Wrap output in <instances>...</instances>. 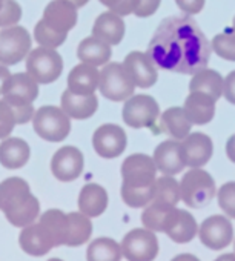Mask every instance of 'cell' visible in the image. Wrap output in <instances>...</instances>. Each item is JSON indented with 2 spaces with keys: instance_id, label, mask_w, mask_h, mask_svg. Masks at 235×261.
<instances>
[{
  "instance_id": "6da1fadb",
  "label": "cell",
  "mask_w": 235,
  "mask_h": 261,
  "mask_svg": "<svg viewBox=\"0 0 235 261\" xmlns=\"http://www.w3.org/2000/svg\"><path fill=\"white\" fill-rule=\"evenodd\" d=\"M211 48L197 22L186 14L168 17L160 23L148 46V54L166 71L195 74L206 68Z\"/></svg>"
},
{
  "instance_id": "7a4b0ae2",
  "label": "cell",
  "mask_w": 235,
  "mask_h": 261,
  "mask_svg": "<svg viewBox=\"0 0 235 261\" xmlns=\"http://www.w3.org/2000/svg\"><path fill=\"white\" fill-rule=\"evenodd\" d=\"M0 211L13 226L25 227L39 217L40 203L31 194L28 181L20 177H10L0 183Z\"/></svg>"
},
{
  "instance_id": "3957f363",
  "label": "cell",
  "mask_w": 235,
  "mask_h": 261,
  "mask_svg": "<svg viewBox=\"0 0 235 261\" xmlns=\"http://www.w3.org/2000/svg\"><path fill=\"white\" fill-rule=\"evenodd\" d=\"M39 95V83L28 72H16L7 82L4 98L20 114L22 124L28 123L36 111L33 101Z\"/></svg>"
},
{
  "instance_id": "277c9868",
  "label": "cell",
  "mask_w": 235,
  "mask_h": 261,
  "mask_svg": "<svg viewBox=\"0 0 235 261\" xmlns=\"http://www.w3.org/2000/svg\"><path fill=\"white\" fill-rule=\"evenodd\" d=\"M36 134L46 142H63L71 133L69 115L57 106H42L33 117Z\"/></svg>"
},
{
  "instance_id": "5b68a950",
  "label": "cell",
  "mask_w": 235,
  "mask_h": 261,
  "mask_svg": "<svg viewBox=\"0 0 235 261\" xmlns=\"http://www.w3.org/2000/svg\"><path fill=\"white\" fill-rule=\"evenodd\" d=\"M215 181L212 175L200 168H191L180 181V195L189 207H203L215 195Z\"/></svg>"
},
{
  "instance_id": "8992f818",
  "label": "cell",
  "mask_w": 235,
  "mask_h": 261,
  "mask_svg": "<svg viewBox=\"0 0 235 261\" xmlns=\"http://www.w3.org/2000/svg\"><path fill=\"white\" fill-rule=\"evenodd\" d=\"M98 89L101 95L111 101H126L134 95L136 83L123 63H106L100 71Z\"/></svg>"
},
{
  "instance_id": "52a82bcc",
  "label": "cell",
  "mask_w": 235,
  "mask_h": 261,
  "mask_svg": "<svg viewBox=\"0 0 235 261\" xmlns=\"http://www.w3.org/2000/svg\"><path fill=\"white\" fill-rule=\"evenodd\" d=\"M157 166L146 154H133L122 165V189H149L157 181Z\"/></svg>"
},
{
  "instance_id": "ba28073f",
  "label": "cell",
  "mask_w": 235,
  "mask_h": 261,
  "mask_svg": "<svg viewBox=\"0 0 235 261\" xmlns=\"http://www.w3.org/2000/svg\"><path fill=\"white\" fill-rule=\"evenodd\" d=\"M63 71V59L56 48L40 46L30 51L27 59V72L42 85L56 82Z\"/></svg>"
},
{
  "instance_id": "9c48e42d",
  "label": "cell",
  "mask_w": 235,
  "mask_h": 261,
  "mask_svg": "<svg viewBox=\"0 0 235 261\" xmlns=\"http://www.w3.org/2000/svg\"><path fill=\"white\" fill-rule=\"evenodd\" d=\"M33 39L23 27H10L0 31V63L13 66L20 63L31 51Z\"/></svg>"
},
{
  "instance_id": "30bf717a",
  "label": "cell",
  "mask_w": 235,
  "mask_h": 261,
  "mask_svg": "<svg viewBox=\"0 0 235 261\" xmlns=\"http://www.w3.org/2000/svg\"><path fill=\"white\" fill-rule=\"evenodd\" d=\"M160 114V106L157 100L146 94L133 95L125 101L123 106V121L134 127H152Z\"/></svg>"
},
{
  "instance_id": "8fae6325",
  "label": "cell",
  "mask_w": 235,
  "mask_h": 261,
  "mask_svg": "<svg viewBox=\"0 0 235 261\" xmlns=\"http://www.w3.org/2000/svg\"><path fill=\"white\" fill-rule=\"evenodd\" d=\"M122 250L128 261H154L159 255V240L151 229H133L125 235Z\"/></svg>"
},
{
  "instance_id": "7c38bea8",
  "label": "cell",
  "mask_w": 235,
  "mask_h": 261,
  "mask_svg": "<svg viewBox=\"0 0 235 261\" xmlns=\"http://www.w3.org/2000/svg\"><path fill=\"white\" fill-rule=\"evenodd\" d=\"M126 133L119 124L106 123L95 129L92 136L94 151L103 159H115L126 149Z\"/></svg>"
},
{
  "instance_id": "4fadbf2b",
  "label": "cell",
  "mask_w": 235,
  "mask_h": 261,
  "mask_svg": "<svg viewBox=\"0 0 235 261\" xmlns=\"http://www.w3.org/2000/svg\"><path fill=\"white\" fill-rule=\"evenodd\" d=\"M198 235L206 247L212 250H221L230 244L233 238V227L227 217L211 215L198 227Z\"/></svg>"
},
{
  "instance_id": "5bb4252c",
  "label": "cell",
  "mask_w": 235,
  "mask_h": 261,
  "mask_svg": "<svg viewBox=\"0 0 235 261\" xmlns=\"http://www.w3.org/2000/svg\"><path fill=\"white\" fill-rule=\"evenodd\" d=\"M83 168H85L83 154L75 146L60 148L51 160V171L54 177L60 181L77 180L82 175Z\"/></svg>"
},
{
  "instance_id": "9a60e30c",
  "label": "cell",
  "mask_w": 235,
  "mask_h": 261,
  "mask_svg": "<svg viewBox=\"0 0 235 261\" xmlns=\"http://www.w3.org/2000/svg\"><path fill=\"white\" fill-rule=\"evenodd\" d=\"M163 232L172 241L185 244L194 240L198 232V226L192 214L183 209L172 207L163 221Z\"/></svg>"
},
{
  "instance_id": "2e32d148",
  "label": "cell",
  "mask_w": 235,
  "mask_h": 261,
  "mask_svg": "<svg viewBox=\"0 0 235 261\" xmlns=\"http://www.w3.org/2000/svg\"><path fill=\"white\" fill-rule=\"evenodd\" d=\"M123 65L137 88H152L159 80L155 63L148 53L133 51L125 57Z\"/></svg>"
},
{
  "instance_id": "e0dca14e",
  "label": "cell",
  "mask_w": 235,
  "mask_h": 261,
  "mask_svg": "<svg viewBox=\"0 0 235 261\" xmlns=\"http://www.w3.org/2000/svg\"><path fill=\"white\" fill-rule=\"evenodd\" d=\"M42 22L60 34H68L77 23V7L68 0H53L43 11Z\"/></svg>"
},
{
  "instance_id": "ac0fdd59",
  "label": "cell",
  "mask_w": 235,
  "mask_h": 261,
  "mask_svg": "<svg viewBox=\"0 0 235 261\" xmlns=\"http://www.w3.org/2000/svg\"><path fill=\"white\" fill-rule=\"evenodd\" d=\"M19 244L22 250L33 256H42L48 253L53 247H56L51 232L40 221L22 227V232L19 235Z\"/></svg>"
},
{
  "instance_id": "d6986e66",
  "label": "cell",
  "mask_w": 235,
  "mask_h": 261,
  "mask_svg": "<svg viewBox=\"0 0 235 261\" xmlns=\"http://www.w3.org/2000/svg\"><path fill=\"white\" fill-rule=\"evenodd\" d=\"M181 152L186 166L201 168L211 160L214 152V145L211 137H207L206 134L194 133L181 140Z\"/></svg>"
},
{
  "instance_id": "ffe728a7",
  "label": "cell",
  "mask_w": 235,
  "mask_h": 261,
  "mask_svg": "<svg viewBox=\"0 0 235 261\" xmlns=\"http://www.w3.org/2000/svg\"><path fill=\"white\" fill-rule=\"evenodd\" d=\"M152 159L155 162L157 169L165 175L180 174L186 166L183 152H181V142L175 140V139L162 142L154 149Z\"/></svg>"
},
{
  "instance_id": "44dd1931",
  "label": "cell",
  "mask_w": 235,
  "mask_h": 261,
  "mask_svg": "<svg viewBox=\"0 0 235 261\" xmlns=\"http://www.w3.org/2000/svg\"><path fill=\"white\" fill-rule=\"evenodd\" d=\"M100 83V71L89 63H80L74 66L68 75V89L74 94L91 95L95 94Z\"/></svg>"
},
{
  "instance_id": "7402d4cb",
  "label": "cell",
  "mask_w": 235,
  "mask_h": 261,
  "mask_svg": "<svg viewBox=\"0 0 235 261\" xmlns=\"http://www.w3.org/2000/svg\"><path fill=\"white\" fill-rule=\"evenodd\" d=\"M92 36L109 45H119L125 37V22L122 16L112 11L101 13L94 22Z\"/></svg>"
},
{
  "instance_id": "603a6c76",
  "label": "cell",
  "mask_w": 235,
  "mask_h": 261,
  "mask_svg": "<svg viewBox=\"0 0 235 261\" xmlns=\"http://www.w3.org/2000/svg\"><path fill=\"white\" fill-rule=\"evenodd\" d=\"M30 145L19 137H8L0 143V165L7 169H20L30 160Z\"/></svg>"
},
{
  "instance_id": "cb8c5ba5",
  "label": "cell",
  "mask_w": 235,
  "mask_h": 261,
  "mask_svg": "<svg viewBox=\"0 0 235 261\" xmlns=\"http://www.w3.org/2000/svg\"><path fill=\"white\" fill-rule=\"evenodd\" d=\"M215 100L204 92H191L185 100V112L192 124H207L215 115Z\"/></svg>"
},
{
  "instance_id": "d4e9b609",
  "label": "cell",
  "mask_w": 235,
  "mask_h": 261,
  "mask_svg": "<svg viewBox=\"0 0 235 261\" xmlns=\"http://www.w3.org/2000/svg\"><path fill=\"white\" fill-rule=\"evenodd\" d=\"M62 109L75 120H85L92 117L98 109V100L95 94L80 95L66 89L62 94Z\"/></svg>"
},
{
  "instance_id": "484cf974",
  "label": "cell",
  "mask_w": 235,
  "mask_h": 261,
  "mask_svg": "<svg viewBox=\"0 0 235 261\" xmlns=\"http://www.w3.org/2000/svg\"><path fill=\"white\" fill-rule=\"evenodd\" d=\"M108 192L103 186L88 183L82 188L79 195V209L82 214L91 217H100L108 207Z\"/></svg>"
},
{
  "instance_id": "4316f807",
  "label": "cell",
  "mask_w": 235,
  "mask_h": 261,
  "mask_svg": "<svg viewBox=\"0 0 235 261\" xmlns=\"http://www.w3.org/2000/svg\"><path fill=\"white\" fill-rule=\"evenodd\" d=\"M160 127H162V130L166 136L181 142L185 137H188L191 134L192 123L188 118V115L185 112V108L174 106V108L166 109L162 114Z\"/></svg>"
},
{
  "instance_id": "83f0119b",
  "label": "cell",
  "mask_w": 235,
  "mask_h": 261,
  "mask_svg": "<svg viewBox=\"0 0 235 261\" xmlns=\"http://www.w3.org/2000/svg\"><path fill=\"white\" fill-rule=\"evenodd\" d=\"M77 57L83 63H89L94 66H105L112 57V49L109 43L91 36L79 43Z\"/></svg>"
},
{
  "instance_id": "f1b7e54d",
  "label": "cell",
  "mask_w": 235,
  "mask_h": 261,
  "mask_svg": "<svg viewBox=\"0 0 235 261\" xmlns=\"http://www.w3.org/2000/svg\"><path fill=\"white\" fill-rule=\"evenodd\" d=\"M224 88V79L214 69L203 68L192 74V79L189 82V91L191 92H204L209 97H212L215 101L221 97Z\"/></svg>"
},
{
  "instance_id": "f546056e",
  "label": "cell",
  "mask_w": 235,
  "mask_h": 261,
  "mask_svg": "<svg viewBox=\"0 0 235 261\" xmlns=\"http://www.w3.org/2000/svg\"><path fill=\"white\" fill-rule=\"evenodd\" d=\"M123 256L122 246L112 238L100 237L91 241L86 250L88 261H120Z\"/></svg>"
},
{
  "instance_id": "4dcf8cb0",
  "label": "cell",
  "mask_w": 235,
  "mask_h": 261,
  "mask_svg": "<svg viewBox=\"0 0 235 261\" xmlns=\"http://www.w3.org/2000/svg\"><path fill=\"white\" fill-rule=\"evenodd\" d=\"M92 233V223L88 215L82 212L68 214V240L66 246L77 247L86 243Z\"/></svg>"
},
{
  "instance_id": "1f68e13d",
  "label": "cell",
  "mask_w": 235,
  "mask_h": 261,
  "mask_svg": "<svg viewBox=\"0 0 235 261\" xmlns=\"http://www.w3.org/2000/svg\"><path fill=\"white\" fill-rule=\"evenodd\" d=\"M51 232L56 246H66L68 240V214L59 209H49L40 215L39 220Z\"/></svg>"
},
{
  "instance_id": "d6a6232c",
  "label": "cell",
  "mask_w": 235,
  "mask_h": 261,
  "mask_svg": "<svg viewBox=\"0 0 235 261\" xmlns=\"http://www.w3.org/2000/svg\"><path fill=\"white\" fill-rule=\"evenodd\" d=\"M180 200H181L180 183L174 178V175H163V177L157 178L152 203L175 207Z\"/></svg>"
},
{
  "instance_id": "836d02e7",
  "label": "cell",
  "mask_w": 235,
  "mask_h": 261,
  "mask_svg": "<svg viewBox=\"0 0 235 261\" xmlns=\"http://www.w3.org/2000/svg\"><path fill=\"white\" fill-rule=\"evenodd\" d=\"M212 51L224 60L235 62V30L226 28L218 33L211 42Z\"/></svg>"
},
{
  "instance_id": "e575fe53",
  "label": "cell",
  "mask_w": 235,
  "mask_h": 261,
  "mask_svg": "<svg viewBox=\"0 0 235 261\" xmlns=\"http://www.w3.org/2000/svg\"><path fill=\"white\" fill-rule=\"evenodd\" d=\"M16 124H22L20 114L5 98L0 100V139H8Z\"/></svg>"
},
{
  "instance_id": "d590c367",
  "label": "cell",
  "mask_w": 235,
  "mask_h": 261,
  "mask_svg": "<svg viewBox=\"0 0 235 261\" xmlns=\"http://www.w3.org/2000/svg\"><path fill=\"white\" fill-rule=\"evenodd\" d=\"M68 34H60L51 28H48L42 20L37 22L36 28H34V40L40 45V46H46V48H57L60 45L65 43Z\"/></svg>"
},
{
  "instance_id": "8d00e7d4",
  "label": "cell",
  "mask_w": 235,
  "mask_h": 261,
  "mask_svg": "<svg viewBox=\"0 0 235 261\" xmlns=\"http://www.w3.org/2000/svg\"><path fill=\"white\" fill-rule=\"evenodd\" d=\"M218 206L227 217L235 218V181H227L218 189Z\"/></svg>"
},
{
  "instance_id": "74e56055",
  "label": "cell",
  "mask_w": 235,
  "mask_h": 261,
  "mask_svg": "<svg viewBox=\"0 0 235 261\" xmlns=\"http://www.w3.org/2000/svg\"><path fill=\"white\" fill-rule=\"evenodd\" d=\"M22 19V8L16 0H7L5 7L0 11V27L10 28L19 23Z\"/></svg>"
},
{
  "instance_id": "f35d334b",
  "label": "cell",
  "mask_w": 235,
  "mask_h": 261,
  "mask_svg": "<svg viewBox=\"0 0 235 261\" xmlns=\"http://www.w3.org/2000/svg\"><path fill=\"white\" fill-rule=\"evenodd\" d=\"M105 7H108L109 11L119 14V16H129L136 13L139 0H98Z\"/></svg>"
},
{
  "instance_id": "ab89813d",
  "label": "cell",
  "mask_w": 235,
  "mask_h": 261,
  "mask_svg": "<svg viewBox=\"0 0 235 261\" xmlns=\"http://www.w3.org/2000/svg\"><path fill=\"white\" fill-rule=\"evenodd\" d=\"M160 2L162 0H139V5L134 14L137 17H151L160 8Z\"/></svg>"
},
{
  "instance_id": "60d3db41",
  "label": "cell",
  "mask_w": 235,
  "mask_h": 261,
  "mask_svg": "<svg viewBox=\"0 0 235 261\" xmlns=\"http://www.w3.org/2000/svg\"><path fill=\"white\" fill-rule=\"evenodd\" d=\"M175 2L183 13L192 16V14H198L203 10L206 0H175Z\"/></svg>"
},
{
  "instance_id": "b9f144b4",
  "label": "cell",
  "mask_w": 235,
  "mask_h": 261,
  "mask_svg": "<svg viewBox=\"0 0 235 261\" xmlns=\"http://www.w3.org/2000/svg\"><path fill=\"white\" fill-rule=\"evenodd\" d=\"M223 95L224 98L235 105V71L229 72L227 77L224 79V88H223Z\"/></svg>"
},
{
  "instance_id": "7bdbcfd3",
  "label": "cell",
  "mask_w": 235,
  "mask_h": 261,
  "mask_svg": "<svg viewBox=\"0 0 235 261\" xmlns=\"http://www.w3.org/2000/svg\"><path fill=\"white\" fill-rule=\"evenodd\" d=\"M10 77H11L10 69L5 65H0V94H4L5 86H7V82H8Z\"/></svg>"
},
{
  "instance_id": "ee69618b",
  "label": "cell",
  "mask_w": 235,
  "mask_h": 261,
  "mask_svg": "<svg viewBox=\"0 0 235 261\" xmlns=\"http://www.w3.org/2000/svg\"><path fill=\"white\" fill-rule=\"evenodd\" d=\"M226 154H227V159L235 163V134L232 137H229L227 143H226Z\"/></svg>"
},
{
  "instance_id": "f6af8a7d",
  "label": "cell",
  "mask_w": 235,
  "mask_h": 261,
  "mask_svg": "<svg viewBox=\"0 0 235 261\" xmlns=\"http://www.w3.org/2000/svg\"><path fill=\"white\" fill-rule=\"evenodd\" d=\"M171 261H200V259L192 253H180V255L174 256Z\"/></svg>"
},
{
  "instance_id": "bcb514c9",
  "label": "cell",
  "mask_w": 235,
  "mask_h": 261,
  "mask_svg": "<svg viewBox=\"0 0 235 261\" xmlns=\"http://www.w3.org/2000/svg\"><path fill=\"white\" fill-rule=\"evenodd\" d=\"M215 261H235V253H223Z\"/></svg>"
},
{
  "instance_id": "7dc6e473",
  "label": "cell",
  "mask_w": 235,
  "mask_h": 261,
  "mask_svg": "<svg viewBox=\"0 0 235 261\" xmlns=\"http://www.w3.org/2000/svg\"><path fill=\"white\" fill-rule=\"evenodd\" d=\"M68 2H71L74 7H77V8H82V7H85L89 0H68Z\"/></svg>"
},
{
  "instance_id": "c3c4849f",
  "label": "cell",
  "mask_w": 235,
  "mask_h": 261,
  "mask_svg": "<svg viewBox=\"0 0 235 261\" xmlns=\"http://www.w3.org/2000/svg\"><path fill=\"white\" fill-rule=\"evenodd\" d=\"M5 4H7V0H0V11H2V8L5 7Z\"/></svg>"
},
{
  "instance_id": "681fc988",
  "label": "cell",
  "mask_w": 235,
  "mask_h": 261,
  "mask_svg": "<svg viewBox=\"0 0 235 261\" xmlns=\"http://www.w3.org/2000/svg\"><path fill=\"white\" fill-rule=\"evenodd\" d=\"M48 261H63V259H60V258H51V259H48Z\"/></svg>"
},
{
  "instance_id": "f907efd6",
  "label": "cell",
  "mask_w": 235,
  "mask_h": 261,
  "mask_svg": "<svg viewBox=\"0 0 235 261\" xmlns=\"http://www.w3.org/2000/svg\"><path fill=\"white\" fill-rule=\"evenodd\" d=\"M232 28L235 30V17H233V22H232Z\"/></svg>"
}]
</instances>
